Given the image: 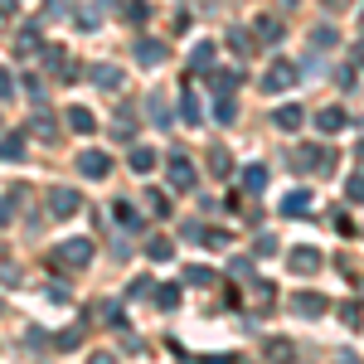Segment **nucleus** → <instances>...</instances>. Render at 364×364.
<instances>
[{"instance_id": "1", "label": "nucleus", "mask_w": 364, "mask_h": 364, "mask_svg": "<svg viewBox=\"0 0 364 364\" xmlns=\"http://www.w3.org/2000/svg\"><path fill=\"white\" fill-rule=\"evenodd\" d=\"M136 58H141V63H156V58H166V44H156V39H141V44H136Z\"/></svg>"}, {"instance_id": "2", "label": "nucleus", "mask_w": 364, "mask_h": 364, "mask_svg": "<svg viewBox=\"0 0 364 364\" xmlns=\"http://www.w3.org/2000/svg\"><path fill=\"white\" fill-rule=\"evenodd\" d=\"M58 257H63V262H83V257H92V243H63Z\"/></svg>"}, {"instance_id": "3", "label": "nucleus", "mask_w": 364, "mask_h": 364, "mask_svg": "<svg viewBox=\"0 0 364 364\" xmlns=\"http://www.w3.org/2000/svg\"><path fill=\"white\" fill-rule=\"evenodd\" d=\"M170 175H175V185H180V190H190V185H195V166H190V161H175Z\"/></svg>"}, {"instance_id": "4", "label": "nucleus", "mask_w": 364, "mask_h": 364, "mask_svg": "<svg viewBox=\"0 0 364 364\" xmlns=\"http://www.w3.org/2000/svg\"><path fill=\"white\" fill-rule=\"evenodd\" d=\"M83 170H87V175H107V156H102V151H87Z\"/></svg>"}, {"instance_id": "5", "label": "nucleus", "mask_w": 364, "mask_h": 364, "mask_svg": "<svg viewBox=\"0 0 364 364\" xmlns=\"http://www.w3.org/2000/svg\"><path fill=\"white\" fill-rule=\"evenodd\" d=\"M54 209L58 214H73V209H78V195H73V190H54Z\"/></svg>"}, {"instance_id": "6", "label": "nucleus", "mask_w": 364, "mask_h": 364, "mask_svg": "<svg viewBox=\"0 0 364 364\" xmlns=\"http://www.w3.org/2000/svg\"><path fill=\"white\" fill-rule=\"evenodd\" d=\"M291 78H296L291 68H272V73H267V87H287V83H291Z\"/></svg>"}, {"instance_id": "7", "label": "nucleus", "mask_w": 364, "mask_h": 364, "mask_svg": "<svg viewBox=\"0 0 364 364\" xmlns=\"http://www.w3.org/2000/svg\"><path fill=\"white\" fill-rule=\"evenodd\" d=\"M311 44H316V49H331V44H336V29H316Z\"/></svg>"}, {"instance_id": "8", "label": "nucleus", "mask_w": 364, "mask_h": 364, "mask_svg": "<svg viewBox=\"0 0 364 364\" xmlns=\"http://www.w3.org/2000/svg\"><path fill=\"white\" fill-rule=\"evenodd\" d=\"M209 58H214V49H209V44H199V49H195V68H199V73H209Z\"/></svg>"}, {"instance_id": "9", "label": "nucleus", "mask_w": 364, "mask_h": 364, "mask_svg": "<svg viewBox=\"0 0 364 364\" xmlns=\"http://www.w3.org/2000/svg\"><path fill=\"white\" fill-rule=\"evenodd\" d=\"M243 180H248V190H262V180H267V170H262V166H252L248 175H243Z\"/></svg>"}, {"instance_id": "10", "label": "nucleus", "mask_w": 364, "mask_h": 364, "mask_svg": "<svg viewBox=\"0 0 364 364\" xmlns=\"http://www.w3.org/2000/svg\"><path fill=\"white\" fill-rule=\"evenodd\" d=\"M73 127H78V132H92V112H83V107H73Z\"/></svg>"}, {"instance_id": "11", "label": "nucleus", "mask_w": 364, "mask_h": 364, "mask_svg": "<svg viewBox=\"0 0 364 364\" xmlns=\"http://www.w3.org/2000/svg\"><path fill=\"white\" fill-rule=\"evenodd\" d=\"M340 122H345L340 112H321V127H326V132H340Z\"/></svg>"}, {"instance_id": "12", "label": "nucleus", "mask_w": 364, "mask_h": 364, "mask_svg": "<svg viewBox=\"0 0 364 364\" xmlns=\"http://www.w3.org/2000/svg\"><path fill=\"white\" fill-rule=\"evenodd\" d=\"M277 122H282V127H287V132H291V127H296V122H301V112H296V107H287V112H282Z\"/></svg>"}, {"instance_id": "13", "label": "nucleus", "mask_w": 364, "mask_h": 364, "mask_svg": "<svg viewBox=\"0 0 364 364\" xmlns=\"http://www.w3.org/2000/svg\"><path fill=\"white\" fill-rule=\"evenodd\" d=\"M151 161H156L151 151H136V156H132V166H136V170H151Z\"/></svg>"}, {"instance_id": "14", "label": "nucleus", "mask_w": 364, "mask_h": 364, "mask_svg": "<svg viewBox=\"0 0 364 364\" xmlns=\"http://www.w3.org/2000/svg\"><path fill=\"white\" fill-rule=\"evenodd\" d=\"M5 92H15V83H10V73H0V97H5Z\"/></svg>"}, {"instance_id": "15", "label": "nucleus", "mask_w": 364, "mask_h": 364, "mask_svg": "<svg viewBox=\"0 0 364 364\" xmlns=\"http://www.w3.org/2000/svg\"><path fill=\"white\" fill-rule=\"evenodd\" d=\"M92 364H112V360H107V355H97V360H92Z\"/></svg>"}]
</instances>
